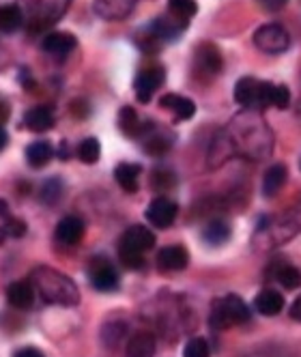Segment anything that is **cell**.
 Here are the masks:
<instances>
[{"mask_svg":"<svg viewBox=\"0 0 301 357\" xmlns=\"http://www.w3.org/2000/svg\"><path fill=\"white\" fill-rule=\"evenodd\" d=\"M84 235V222L78 215H67L56 226V239L65 245H75Z\"/></svg>","mask_w":301,"mask_h":357,"instance_id":"e0dca14e","label":"cell"},{"mask_svg":"<svg viewBox=\"0 0 301 357\" xmlns=\"http://www.w3.org/2000/svg\"><path fill=\"white\" fill-rule=\"evenodd\" d=\"M61 194H63V183L59 181V178H49V181L41 190V200L49 202V205H54V202L61 198Z\"/></svg>","mask_w":301,"mask_h":357,"instance_id":"e575fe53","label":"cell"},{"mask_svg":"<svg viewBox=\"0 0 301 357\" xmlns=\"http://www.w3.org/2000/svg\"><path fill=\"white\" fill-rule=\"evenodd\" d=\"M222 69H224V59H222L219 47L211 41L200 43L194 52V71L198 78L213 80Z\"/></svg>","mask_w":301,"mask_h":357,"instance_id":"5b68a950","label":"cell"},{"mask_svg":"<svg viewBox=\"0 0 301 357\" xmlns=\"http://www.w3.org/2000/svg\"><path fill=\"white\" fill-rule=\"evenodd\" d=\"M69 0H33L31 5V26L35 24V31L52 26V24L67 11Z\"/></svg>","mask_w":301,"mask_h":357,"instance_id":"52a82bcc","label":"cell"},{"mask_svg":"<svg viewBox=\"0 0 301 357\" xmlns=\"http://www.w3.org/2000/svg\"><path fill=\"white\" fill-rule=\"evenodd\" d=\"M254 305H256V310L265 317H275V314H280L282 308H284V297L278 293V291H273V289H265L256 295L254 299Z\"/></svg>","mask_w":301,"mask_h":357,"instance_id":"7402d4cb","label":"cell"},{"mask_svg":"<svg viewBox=\"0 0 301 357\" xmlns=\"http://www.w3.org/2000/svg\"><path fill=\"white\" fill-rule=\"evenodd\" d=\"M190 263V254L183 245H166L157 254V265L164 271H183Z\"/></svg>","mask_w":301,"mask_h":357,"instance_id":"5bb4252c","label":"cell"},{"mask_svg":"<svg viewBox=\"0 0 301 357\" xmlns=\"http://www.w3.org/2000/svg\"><path fill=\"white\" fill-rule=\"evenodd\" d=\"M185 29H187V22L174 17L172 13H164V15L155 17L148 26L150 35H153L157 41H174L177 37L183 35Z\"/></svg>","mask_w":301,"mask_h":357,"instance_id":"30bf717a","label":"cell"},{"mask_svg":"<svg viewBox=\"0 0 301 357\" xmlns=\"http://www.w3.org/2000/svg\"><path fill=\"white\" fill-rule=\"evenodd\" d=\"M118 127H121V132L125 136H130V138L142 136V130H144L140 116L136 114V110L132 106L121 108V112H118Z\"/></svg>","mask_w":301,"mask_h":357,"instance_id":"d4e9b609","label":"cell"},{"mask_svg":"<svg viewBox=\"0 0 301 357\" xmlns=\"http://www.w3.org/2000/svg\"><path fill=\"white\" fill-rule=\"evenodd\" d=\"M170 138L162 136V134H150L144 138V151L148 153V155H164V153L170 149Z\"/></svg>","mask_w":301,"mask_h":357,"instance_id":"1f68e13d","label":"cell"},{"mask_svg":"<svg viewBox=\"0 0 301 357\" xmlns=\"http://www.w3.org/2000/svg\"><path fill=\"white\" fill-rule=\"evenodd\" d=\"M286 178H288V170H286L284 164L269 166L265 176H263V194L267 198H273L275 194H278L286 185Z\"/></svg>","mask_w":301,"mask_h":357,"instance_id":"ffe728a7","label":"cell"},{"mask_svg":"<svg viewBox=\"0 0 301 357\" xmlns=\"http://www.w3.org/2000/svg\"><path fill=\"white\" fill-rule=\"evenodd\" d=\"M203 239L209 243V245H222L231 239V226L222 222V220H213L205 226L203 231Z\"/></svg>","mask_w":301,"mask_h":357,"instance_id":"83f0119b","label":"cell"},{"mask_svg":"<svg viewBox=\"0 0 301 357\" xmlns=\"http://www.w3.org/2000/svg\"><path fill=\"white\" fill-rule=\"evenodd\" d=\"M155 355V338L142 331L136 334L128 344V357H153Z\"/></svg>","mask_w":301,"mask_h":357,"instance_id":"4316f807","label":"cell"},{"mask_svg":"<svg viewBox=\"0 0 301 357\" xmlns=\"http://www.w3.org/2000/svg\"><path fill=\"white\" fill-rule=\"evenodd\" d=\"M7 299L9 303L13 305V308L17 310H29L33 308V303H35V287L31 282H13L9 284L7 289Z\"/></svg>","mask_w":301,"mask_h":357,"instance_id":"ac0fdd59","label":"cell"},{"mask_svg":"<svg viewBox=\"0 0 301 357\" xmlns=\"http://www.w3.org/2000/svg\"><path fill=\"white\" fill-rule=\"evenodd\" d=\"M118 257H121V263L128 267V269H140L144 265V259L142 254L138 252H132V250H125V248H118Z\"/></svg>","mask_w":301,"mask_h":357,"instance_id":"d590c367","label":"cell"},{"mask_svg":"<svg viewBox=\"0 0 301 357\" xmlns=\"http://www.w3.org/2000/svg\"><path fill=\"white\" fill-rule=\"evenodd\" d=\"M142 168L138 164H118L114 168V178L116 183L125 190V192H138V178H140Z\"/></svg>","mask_w":301,"mask_h":357,"instance_id":"603a6c76","label":"cell"},{"mask_svg":"<svg viewBox=\"0 0 301 357\" xmlns=\"http://www.w3.org/2000/svg\"><path fill=\"white\" fill-rule=\"evenodd\" d=\"M71 108H73V114L78 116V119H84V116H88V104H86V101H82V99L73 101Z\"/></svg>","mask_w":301,"mask_h":357,"instance_id":"f35d334b","label":"cell"},{"mask_svg":"<svg viewBox=\"0 0 301 357\" xmlns=\"http://www.w3.org/2000/svg\"><path fill=\"white\" fill-rule=\"evenodd\" d=\"M33 284L41 293L47 303L59 305H75L80 301V291L73 284V280L47 267H37L33 271Z\"/></svg>","mask_w":301,"mask_h":357,"instance_id":"7a4b0ae2","label":"cell"},{"mask_svg":"<svg viewBox=\"0 0 301 357\" xmlns=\"http://www.w3.org/2000/svg\"><path fill=\"white\" fill-rule=\"evenodd\" d=\"M69 155H71V153H69V146H67V142H63V144H61V151H59V158H61V160H67Z\"/></svg>","mask_w":301,"mask_h":357,"instance_id":"7bdbcfd3","label":"cell"},{"mask_svg":"<svg viewBox=\"0 0 301 357\" xmlns=\"http://www.w3.org/2000/svg\"><path fill=\"white\" fill-rule=\"evenodd\" d=\"M13 357H45V355L39 349H35V347H24V349L15 351Z\"/></svg>","mask_w":301,"mask_h":357,"instance_id":"ab89813d","label":"cell"},{"mask_svg":"<svg viewBox=\"0 0 301 357\" xmlns=\"http://www.w3.org/2000/svg\"><path fill=\"white\" fill-rule=\"evenodd\" d=\"M160 106L164 110H170L179 121H187L196 114V104L190 97L177 95V93H168L160 99Z\"/></svg>","mask_w":301,"mask_h":357,"instance_id":"9a60e30c","label":"cell"},{"mask_svg":"<svg viewBox=\"0 0 301 357\" xmlns=\"http://www.w3.org/2000/svg\"><path fill=\"white\" fill-rule=\"evenodd\" d=\"M254 45L265 54H282L291 45V35L280 24H265L254 33Z\"/></svg>","mask_w":301,"mask_h":357,"instance_id":"8992f818","label":"cell"},{"mask_svg":"<svg viewBox=\"0 0 301 357\" xmlns=\"http://www.w3.org/2000/svg\"><path fill=\"white\" fill-rule=\"evenodd\" d=\"M95 13L104 20H125L136 7V0H95Z\"/></svg>","mask_w":301,"mask_h":357,"instance_id":"4fadbf2b","label":"cell"},{"mask_svg":"<svg viewBox=\"0 0 301 357\" xmlns=\"http://www.w3.org/2000/svg\"><path fill=\"white\" fill-rule=\"evenodd\" d=\"M24 125H26L31 132H37V134L47 132L54 127V114L45 106L31 108V110H26V114H24Z\"/></svg>","mask_w":301,"mask_h":357,"instance_id":"d6986e66","label":"cell"},{"mask_svg":"<svg viewBox=\"0 0 301 357\" xmlns=\"http://www.w3.org/2000/svg\"><path fill=\"white\" fill-rule=\"evenodd\" d=\"M99 155H102V144H99L97 138H84L80 144H78V158L80 162L84 164H97Z\"/></svg>","mask_w":301,"mask_h":357,"instance_id":"f546056e","label":"cell"},{"mask_svg":"<svg viewBox=\"0 0 301 357\" xmlns=\"http://www.w3.org/2000/svg\"><path fill=\"white\" fill-rule=\"evenodd\" d=\"M166 80V71L162 65H150L146 69H142L136 80H134V89H136V97L138 101H142V104H148L150 97H153V93L164 84Z\"/></svg>","mask_w":301,"mask_h":357,"instance_id":"ba28073f","label":"cell"},{"mask_svg":"<svg viewBox=\"0 0 301 357\" xmlns=\"http://www.w3.org/2000/svg\"><path fill=\"white\" fill-rule=\"evenodd\" d=\"M121 248L138 252V254H144L150 248H155V235H153V231H148L146 226H140V224L138 226H132L130 231L123 235Z\"/></svg>","mask_w":301,"mask_h":357,"instance_id":"7c38bea8","label":"cell"},{"mask_svg":"<svg viewBox=\"0 0 301 357\" xmlns=\"http://www.w3.org/2000/svg\"><path fill=\"white\" fill-rule=\"evenodd\" d=\"M183 357H211V349L205 338H192L183 349Z\"/></svg>","mask_w":301,"mask_h":357,"instance_id":"d6a6232c","label":"cell"},{"mask_svg":"<svg viewBox=\"0 0 301 357\" xmlns=\"http://www.w3.org/2000/svg\"><path fill=\"white\" fill-rule=\"evenodd\" d=\"M24 24V11L17 5H0V33H15Z\"/></svg>","mask_w":301,"mask_h":357,"instance_id":"cb8c5ba5","label":"cell"},{"mask_svg":"<svg viewBox=\"0 0 301 357\" xmlns=\"http://www.w3.org/2000/svg\"><path fill=\"white\" fill-rule=\"evenodd\" d=\"M239 123V132L233 136L226 134L231 142V149H241L243 155L249 158H265L271 153V132L267 130V123L256 114V110H245L241 116L235 119Z\"/></svg>","mask_w":301,"mask_h":357,"instance_id":"6da1fadb","label":"cell"},{"mask_svg":"<svg viewBox=\"0 0 301 357\" xmlns=\"http://www.w3.org/2000/svg\"><path fill=\"white\" fill-rule=\"evenodd\" d=\"M88 275H91V284L97 291L110 293V291H116L118 289V273L114 271V267L106 259L93 261L91 263V269H88Z\"/></svg>","mask_w":301,"mask_h":357,"instance_id":"8fae6325","label":"cell"},{"mask_svg":"<svg viewBox=\"0 0 301 357\" xmlns=\"http://www.w3.org/2000/svg\"><path fill=\"white\" fill-rule=\"evenodd\" d=\"M291 317H293V321H297V323H301V295L295 299V303L291 305Z\"/></svg>","mask_w":301,"mask_h":357,"instance_id":"60d3db41","label":"cell"},{"mask_svg":"<svg viewBox=\"0 0 301 357\" xmlns=\"http://www.w3.org/2000/svg\"><path fill=\"white\" fill-rule=\"evenodd\" d=\"M299 168H301V162H299Z\"/></svg>","mask_w":301,"mask_h":357,"instance_id":"f6af8a7d","label":"cell"},{"mask_svg":"<svg viewBox=\"0 0 301 357\" xmlns=\"http://www.w3.org/2000/svg\"><path fill=\"white\" fill-rule=\"evenodd\" d=\"M273 278L278 280V282H280L284 289H288V291H293V289L301 287V271H299L297 267H293V265H286V263L275 267Z\"/></svg>","mask_w":301,"mask_h":357,"instance_id":"f1b7e54d","label":"cell"},{"mask_svg":"<svg viewBox=\"0 0 301 357\" xmlns=\"http://www.w3.org/2000/svg\"><path fill=\"white\" fill-rule=\"evenodd\" d=\"M5 231L9 237H24V233H26V224H24L22 220H9Z\"/></svg>","mask_w":301,"mask_h":357,"instance_id":"8d00e7d4","label":"cell"},{"mask_svg":"<svg viewBox=\"0 0 301 357\" xmlns=\"http://www.w3.org/2000/svg\"><path fill=\"white\" fill-rule=\"evenodd\" d=\"M265 11H282L288 0H256Z\"/></svg>","mask_w":301,"mask_h":357,"instance_id":"74e56055","label":"cell"},{"mask_svg":"<svg viewBox=\"0 0 301 357\" xmlns=\"http://www.w3.org/2000/svg\"><path fill=\"white\" fill-rule=\"evenodd\" d=\"M247 321H249V310L239 295H226L217 299L209 317V323L215 329H229L235 325H243Z\"/></svg>","mask_w":301,"mask_h":357,"instance_id":"3957f363","label":"cell"},{"mask_svg":"<svg viewBox=\"0 0 301 357\" xmlns=\"http://www.w3.org/2000/svg\"><path fill=\"white\" fill-rule=\"evenodd\" d=\"M52 155H54V151H52V146H49V142H45V140H37V142H31L26 146V162L33 168L45 166L49 160H52Z\"/></svg>","mask_w":301,"mask_h":357,"instance_id":"484cf974","label":"cell"},{"mask_svg":"<svg viewBox=\"0 0 301 357\" xmlns=\"http://www.w3.org/2000/svg\"><path fill=\"white\" fill-rule=\"evenodd\" d=\"M275 237H273V243H282V241H286V239H291L295 233H301V202L295 207V209H291L288 211V215L286 218H282L280 222H278V228H275Z\"/></svg>","mask_w":301,"mask_h":357,"instance_id":"44dd1931","label":"cell"},{"mask_svg":"<svg viewBox=\"0 0 301 357\" xmlns=\"http://www.w3.org/2000/svg\"><path fill=\"white\" fill-rule=\"evenodd\" d=\"M168 13L190 22V17L198 13V5H196V0H168Z\"/></svg>","mask_w":301,"mask_h":357,"instance_id":"4dcf8cb0","label":"cell"},{"mask_svg":"<svg viewBox=\"0 0 301 357\" xmlns=\"http://www.w3.org/2000/svg\"><path fill=\"white\" fill-rule=\"evenodd\" d=\"M75 43H78V39H75L71 33L56 31V33H49V35L43 37L41 47H43V52L52 54V56H65L75 47Z\"/></svg>","mask_w":301,"mask_h":357,"instance_id":"2e32d148","label":"cell"},{"mask_svg":"<svg viewBox=\"0 0 301 357\" xmlns=\"http://www.w3.org/2000/svg\"><path fill=\"white\" fill-rule=\"evenodd\" d=\"M9 215V207H7V202L0 198V218H7Z\"/></svg>","mask_w":301,"mask_h":357,"instance_id":"ee69618b","label":"cell"},{"mask_svg":"<svg viewBox=\"0 0 301 357\" xmlns=\"http://www.w3.org/2000/svg\"><path fill=\"white\" fill-rule=\"evenodd\" d=\"M291 104V91L286 84H273L271 89V106L280 108V110H286Z\"/></svg>","mask_w":301,"mask_h":357,"instance_id":"836d02e7","label":"cell"},{"mask_svg":"<svg viewBox=\"0 0 301 357\" xmlns=\"http://www.w3.org/2000/svg\"><path fill=\"white\" fill-rule=\"evenodd\" d=\"M177 213H179L177 202L166 198V196L155 198L146 207V220L153 224L155 228H168V226H172V222L177 220Z\"/></svg>","mask_w":301,"mask_h":357,"instance_id":"9c48e42d","label":"cell"},{"mask_svg":"<svg viewBox=\"0 0 301 357\" xmlns=\"http://www.w3.org/2000/svg\"><path fill=\"white\" fill-rule=\"evenodd\" d=\"M271 82L245 75L235 84V101L245 110H265L267 106H271Z\"/></svg>","mask_w":301,"mask_h":357,"instance_id":"277c9868","label":"cell"},{"mask_svg":"<svg viewBox=\"0 0 301 357\" xmlns=\"http://www.w3.org/2000/svg\"><path fill=\"white\" fill-rule=\"evenodd\" d=\"M9 144V136H7V132H5V127L0 125V153L5 151V146Z\"/></svg>","mask_w":301,"mask_h":357,"instance_id":"b9f144b4","label":"cell"}]
</instances>
